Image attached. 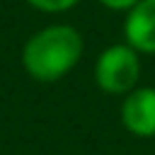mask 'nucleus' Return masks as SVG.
Masks as SVG:
<instances>
[{"label": "nucleus", "mask_w": 155, "mask_h": 155, "mask_svg": "<svg viewBox=\"0 0 155 155\" xmlns=\"http://www.w3.org/2000/svg\"><path fill=\"white\" fill-rule=\"evenodd\" d=\"M119 119L131 136L155 138V87L138 85L133 92L121 97Z\"/></svg>", "instance_id": "3"}, {"label": "nucleus", "mask_w": 155, "mask_h": 155, "mask_svg": "<svg viewBox=\"0 0 155 155\" xmlns=\"http://www.w3.org/2000/svg\"><path fill=\"white\" fill-rule=\"evenodd\" d=\"M24 2L41 15H65L75 10L82 0H24Z\"/></svg>", "instance_id": "5"}, {"label": "nucleus", "mask_w": 155, "mask_h": 155, "mask_svg": "<svg viewBox=\"0 0 155 155\" xmlns=\"http://www.w3.org/2000/svg\"><path fill=\"white\" fill-rule=\"evenodd\" d=\"M104 10H109V12H121V15H126L136 2H140V0H97Z\"/></svg>", "instance_id": "6"}, {"label": "nucleus", "mask_w": 155, "mask_h": 155, "mask_svg": "<svg viewBox=\"0 0 155 155\" xmlns=\"http://www.w3.org/2000/svg\"><path fill=\"white\" fill-rule=\"evenodd\" d=\"M124 44L138 56H155V0H140L124 15Z\"/></svg>", "instance_id": "4"}, {"label": "nucleus", "mask_w": 155, "mask_h": 155, "mask_svg": "<svg viewBox=\"0 0 155 155\" xmlns=\"http://www.w3.org/2000/svg\"><path fill=\"white\" fill-rule=\"evenodd\" d=\"M85 56V36L68 22L36 29L22 46L19 61L34 82H58L68 78Z\"/></svg>", "instance_id": "1"}, {"label": "nucleus", "mask_w": 155, "mask_h": 155, "mask_svg": "<svg viewBox=\"0 0 155 155\" xmlns=\"http://www.w3.org/2000/svg\"><path fill=\"white\" fill-rule=\"evenodd\" d=\"M143 56H138L128 44H109L99 51L92 65V80L99 92L109 97H126L140 85Z\"/></svg>", "instance_id": "2"}]
</instances>
